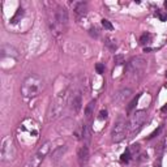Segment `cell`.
Returning a JSON list of instances; mask_svg holds the SVG:
<instances>
[{"instance_id": "obj_6", "label": "cell", "mask_w": 167, "mask_h": 167, "mask_svg": "<svg viewBox=\"0 0 167 167\" xmlns=\"http://www.w3.org/2000/svg\"><path fill=\"white\" fill-rule=\"evenodd\" d=\"M51 145H52V142H51V141H46V142H44V144L37 150V153L34 154V157H32L29 165L26 166V167H38L39 165H41V163L43 162V159L46 158V156L50 153Z\"/></svg>"}, {"instance_id": "obj_13", "label": "cell", "mask_w": 167, "mask_h": 167, "mask_svg": "<svg viewBox=\"0 0 167 167\" xmlns=\"http://www.w3.org/2000/svg\"><path fill=\"white\" fill-rule=\"evenodd\" d=\"M81 138H82L85 145H87L90 142V138H92V128H90L89 124H84L82 129H81Z\"/></svg>"}, {"instance_id": "obj_18", "label": "cell", "mask_w": 167, "mask_h": 167, "mask_svg": "<svg viewBox=\"0 0 167 167\" xmlns=\"http://www.w3.org/2000/svg\"><path fill=\"white\" fill-rule=\"evenodd\" d=\"M151 41V34L150 33H144V34L141 35V38H140V44H142V46H145V44H149Z\"/></svg>"}, {"instance_id": "obj_3", "label": "cell", "mask_w": 167, "mask_h": 167, "mask_svg": "<svg viewBox=\"0 0 167 167\" xmlns=\"http://www.w3.org/2000/svg\"><path fill=\"white\" fill-rule=\"evenodd\" d=\"M146 60L141 56H133L127 63L125 67V76L130 81H138L146 71Z\"/></svg>"}, {"instance_id": "obj_31", "label": "cell", "mask_w": 167, "mask_h": 167, "mask_svg": "<svg viewBox=\"0 0 167 167\" xmlns=\"http://www.w3.org/2000/svg\"><path fill=\"white\" fill-rule=\"evenodd\" d=\"M165 87H166V89H167V82H166V84H165Z\"/></svg>"}, {"instance_id": "obj_24", "label": "cell", "mask_w": 167, "mask_h": 167, "mask_svg": "<svg viewBox=\"0 0 167 167\" xmlns=\"http://www.w3.org/2000/svg\"><path fill=\"white\" fill-rule=\"evenodd\" d=\"M89 34H90V37H93V38H98L99 37V30L97 28H90Z\"/></svg>"}, {"instance_id": "obj_10", "label": "cell", "mask_w": 167, "mask_h": 167, "mask_svg": "<svg viewBox=\"0 0 167 167\" xmlns=\"http://www.w3.org/2000/svg\"><path fill=\"white\" fill-rule=\"evenodd\" d=\"M130 95H132V89L124 87V89H120L119 92L115 93L112 101L115 102V105H121V103H124L128 98H130Z\"/></svg>"}, {"instance_id": "obj_16", "label": "cell", "mask_w": 167, "mask_h": 167, "mask_svg": "<svg viewBox=\"0 0 167 167\" xmlns=\"http://www.w3.org/2000/svg\"><path fill=\"white\" fill-rule=\"evenodd\" d=\"M94 108H95V101H90L85 107V118L87 120L92 119V116L94 115Z\"/></svg>"}, {"instance_id": "obj_17", "label": "cell", "mask_w": 167, "mask_h": 167, "mask_svg": "<svg viewBox=\"0 0 167 167\" xmlns=\"http://www.w3.org/2000/svg\"><path fill=\"white\" fill-rule=\"evenodd\" d=\"M115 42H116V41H114V39L110 38V37L106 38V42H105L106 46L110 48V51H112V52H115V51H116V48H118V44L115 43Z\"/></svg>"}, {"instance_id": "obj_1", "label": "cell", "mask_w": 167, "mask_h": 167, "mask_svg": "<svg viewBox=\"0 0 167 167\" xmlns=\"http://www.w3.org/2000/svg\"><path fill=\"white\" fill-rule=\"evenodd\" d=\"M48 26L55 37H60L64 34L68 28V11L65 7H56L54 11L48 13Z\"/></svg>"}, {"instance_id": "obj_29", "label": "cell", "mask_w": 167, "mask_h": 167, "mask_svg": "<svg viewBox=\"0 0 167 167\" xmlns=\"http://www.w3.org/2000/svg\"><path fill=\"white\" fill-rule=\"evenodd\" d=\"M99 119L103 120V119H107V110H102L101 112H99Z\"/></svg>"}, {"instance_id": "obj_8", "label": "cell", "mask_w": 167, "mask_h": 167, "mask_svg": "<svg viewBox=\"0 0 167 167\" xmlns=\"http://www.w3.org/2000/svg\"><path fill=\"white\" fill-rule=\"evenodd\" d=\"M68 107L75 115H77L80 112L81 107H82V94H81L80 90H75V92L69 94Z\"/></svg>"}, {"instance_id": "obj_26", "label": "cell", "mask_w": 167, "mask_h": 167, "mask_svg": "<svg viewBox=\"0 0 167 167\" xmlns=\"http://www.w3.org/2000/svg\"><path fill=\"white\" fill-rule=\"evenodd\" d=\"M161 130H162V125H159V127H158V129H156L154 132H151V133H150V136L148 137V140H151V138L156 137V136H158V135H159Z\"/></svg>"}, {"instance_id": "obj_25", "label": "cell", "mask_w": 167, "mask_h": 167, "mask_svg": "<svg viewBox=\"0 0 167 167\" xmlns=\"http://www.w3.org/2000/svg\"><path fill=\"white\" fill-rule=\"evenodd\" d=\"M157 16L159 17V20H161V21H166V20H167V11H166V12L158 11V12H157Z\"/></svg>"}, {"instance_id": "obj_23", "label": "cell", "mask_w": 167, "mask_h": 167, "mask_svg": "<svg viewBox=\"0 0 167 167\" xmlns=\"http://www.w3.org/2000/svg\"><path fill=\"white\" fill-rule=\"evenodd\" d=\"M102 26H103L105 29H107V30H112V29H114L112 24H111L108 20H106V19H103V20H102Z\"/></svg>"}, {"instance_id": "obj_7", "label": "cell", "mask_w": 167, "mask_h": 167, "mask_svg": "<svg viewBox=\"0 0 167 167\" xmlns=\"http://www.w3.org/2000/svg\"><path fill=\"white\" fill-rule=\"evenodd\" d=\"M146 118H148L146 111H144V110L136 111L135 114L130 116V119H129L128 130H129V132H135V130H137L138 128H141V125L145 123V121H146Z\"/></svg>"}, {"instance_id": "obj_22", "label": "cell", "mask_w": 167, "mask_h": 167, "mask_svg": "<svg viewBox=\"0 0 167 167\" xmlns=\"http://www.w3.org/2000/svg\"><path fill=\"white\" fill-rule=\"evenodd\" d=\"M138 98H140V95H138V97H136V98H135L132 102L129 103V105H128V107H127V112H130V111L133 110V108L136 107V105H137V102H138Z\"/></svg>"}, {"instance_id": "obj_14", "label": "cell", "mask_w": 167, "mask_h": 167, "mask_svg": "<svg viewBox=\"0 0 167 167\" xmlns=\"http://www.w3.org/2000/svg\"><path fill=\"white\" fill-rule=\"evenodd\" d=\"M87 12V3L85 1H78L75 4V13L78 17H84Z\"/></svg>"}, {"instance_id": "obj_15", "label": "cell", "mask_w": 167, "mask_h": 167, "mask_svg": "<svg viewBox=\"0 0 167 167\" xmlns=\"http://www.w3.org/2000/svg\"><path fill=\"white\" fill-rule=\"evenodd\" d=\"M67 151V146H57L55 150H52V154H51V161L52 162H57V161L60 159L63 156H64V153Z\"/></svg>"}, {"instance_id": "obj_19", "label": "cell", "mask_w": 167, "mask_h": 167, "mask_svg": "<svg viewBox=\"0 0 167 167\" xmlns=\"http://www.w3.org/2000/svg\"><path fill=\"white\" fill-rule=\"evenodd\" d=\"M130 158H132V153H130V150H129V148H128L123 154H121L120 161H121L123 163H128L129 161H130Z\"/></svg>"}, {"instance_id": "obj_4", "label": "cell", "mask_w": 167, "mask_h": 167, "mask_svg": "<svg viewBox=\"0 0 167 167\" xmlns=\"http://www.w3.org/2000/svg\"><path fill=\"white\" fill-rule=\"evenodd\" d=\"M69 89L67 87V89H64L62 93H59L56 95V98L52 101V103H51L50 108H48V120H54L56 119V118L60 116V114L63 112V110H64L65 105H68V98H69Z\"/></svg>"}, {"instance_id": "obj_28", "label": "cell", "mask_w": 167, "mask_h": 167, "mask_svg": "<svg viewBox=\"0 0 167 167\" xmlns=\"http://www.w3.org/2000/svg\"><path fill=\"white\" fill-rule=\"evenodd\" d=\"M129 150H130V153H132V156H133V154H136V153H137V151L140 150V145H138V144H133V145H130Z\"/></svg>"}, {"instance_id": "obj_2", "label": "cell", "mask_w": 167, "mask_h": 167, "mask_svg": "<svg viewBox=\"0 0 167 167\" xmlns=\"http://www.w3.org/2000/svg\"><path fill=\"white\" fill-rule=\"evenodd\" d=\"M44 80L38 75H29L21 85V94L25 98H34L44 90Z\"/></svg>"}, {"instance_id": "obj_27", "label": "cell", "mask_w": 167, "mask_h": 167, "mask_svg": "<svg viewBox=\"0 0 167 167\" xmlns=\"http://www.w3.org/2000/svg\"><path fill=\"white\" fill-rule=\"evenodd\" d=\"M95 69H97V73H98V75H102L103 72H105V64H102V63H98V64L95 65Z\"/></svg>"}, {"instance_id": "obj_20", "label": "cell", "mask_w": 167, "mask_h": 167, "mask_svg": "<svg viewBox=\"0 0 167 167\" xmlns=\"http://www.w3.org/2000/svg\"><path fill=\"white\" fill-rule=\"evenodd\" d=\"M22 16H24V9H22V8H19L17 12H16V14H14V16L11 19V24H17V22H19V20Z\"/></svg>"}, {"instance_id": "obj_21", "label": "cell", "mask_w": 167, "mask_h": 167, "mask_svg": "<svg viewBox=\"0 0 167 167\" xmlns=\"http://www.w3.org/2000/svg\"><path fill=\"white\" fill-rule=\"evenodd\" d=\"M114 63H115V65L116 67H119V65H123L124 63V56L123 55H115V57H114Z\"/></svg>"}, {"instance_id": "obj_9", "label": "cell", "mask_w": 167, "mask_h": 167, "mask_svg": "<svg viewBox=\"0 0 167 167\" xmlns=\"http://www.w3.org/2000/svg\"><path fill=\"white\" fill-rule=\"evenodd\" d=\"M127 130H128V125H127L124 121H118L115 124V127L112 128L111 132V138L114 142H120L125 138Z\"/></svg>"}, {"instance_id": "obj_11", "label": "cell", "mask_w": 167, "mask_h": 167, "mask_svg": "<svg viewBox=\"0 0 167 167\" xmlns=\"http://www.w3.org/2000/svg\"><path fill=\"white\" fill-rule=\"evenodd\" d=\"M77 157H78V163H80L81 166L87 163V161H89V148H87V145L84 144L78 148Z\"/></svg>"}, {"instance_id": "obj_5", "label": "cell", "mask_w": 167, "mask_h": 167, "mask_svg": "<svg viewBox=\"0 0 167 167\" xmlns=\"http://www.w3.org/2000/svg\"><path fill=\"white\" fill-rule=\"evenodd\" d=\"M14 158H16V146L11 136H7L1 142V161L12 162Z\"/></svg>"}, {"instance_id": "obj_32", "label": "cell", "mask_w": 167, "mask_h": 167, "mask_svg": "<svg viewBox=\"0 0 167 167\" xmlns=\"http://www.w3.org/2000/svg\"><path fill=\"white\" fill-rule=\"evenodd\" d=\"M166 77H167V72H166Z\"/></svg>"}, {"instance_id": "obj_30", "label": "cell", "mask_w": 167, "mask_h": 167, "mask_svg": "<svg viewBox=\"0 0 167 167\" xmlns=\"http://www.w3.org/2000/svg\"><path fill=\"white\" fill-rule=\"evenodd\" d=\"M162 111H163V112L167 111V103H166V106H163V107H162Z\"/></svg>"}, {"instance_id": "obj_12", "label": "cell", "mask_w": 167, "mask_h": 167, "mask_svg": "<svg viewBox=\"0 0 167 167\" xmlns=\"http://www.w3.org/2000/svg\"><path fill=\"white\" fill-rule=\"evenodd\" d=\"M1 55L3 56L13 57V59H19L20 54H19V51H17L14 47L9 46V44H3V46H1Z\"/></svg>"}]
</instances>
